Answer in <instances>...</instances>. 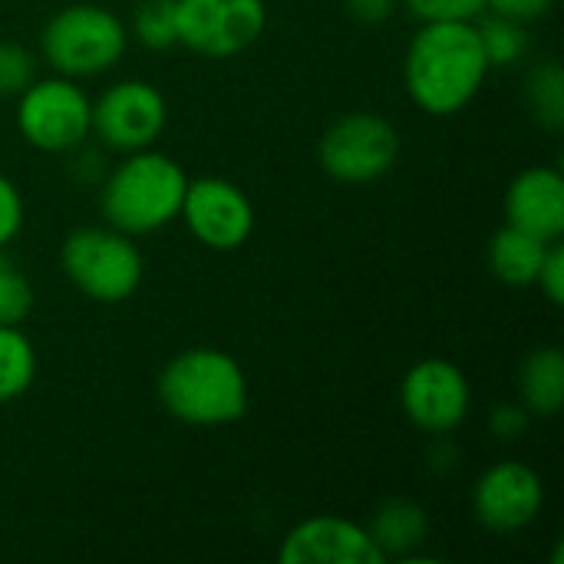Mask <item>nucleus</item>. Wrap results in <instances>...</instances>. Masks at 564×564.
I'll return each mask as SVG.
<instances>
[{"instance_id": "f03ea898", "label": "nucleus", "mask_w": 564, "mask_h": 564, "mask_svg": "<svg viewBox=\"0 0 564 564\" xmlns=\"http://www.w3.org/2000/svg\"><path fill=\"white\" fill-rule=\"evenodd\" d=\"M159 403L185 426H228L248 413V377L241 364L218 347H188L175 354L159 380Z\"/></svg>"}, {"instance_id": "393cba45", "label": "nucleus", "mask_w": 564, "mask_h": 564, "mask_svg": "<svg viewBox=\"0 0 564 564\" xmlns=\"http://www.w3.org/2000/svg\"><path fill=\"white\" fill-rule=\"evenodd\" d=\"M23 218H26L23 195H20L17 182L0 172V248L17 241V235L23 231Z\"/></svg>"}, {"instance_id": "0eeeda50", "label": "nucleus", "mask_w": 564, "mask_h": 564, "mask_svg": "<svg viewBox=\"0 0 564 564\" xmlns=\"http://www.w3.org/2000/svg\"><path fill=\"white\" fill-rule=\"evenodd\" d=\"M17 132L40 152H76L93 132V99L69 76H36L17 96Z\"/></svg>"}, {"instance_id": "6ab92c4d", "label": "nucleus", "mask_w": 564, "mask_h": 564, "mask_svg": "<svg viewBox=\"0 0 564 564\" xmlns=\"http://www.w3.org/2000/svg\"><path fill=\"white\" fill-rule=\"evenodd\" d=\"M476 30H479L482 50H486L489 69H506L529 56L532 36H529L525 23H516L509 17H496V13H482L476 20Z\"/></svg>"}, {"instance_id": "1a4fd4ad", "label": "nucleus", "mask_w": 564, "mask_h": 564, "mask_svg": "<svg viewBox=\"0 0 564 564\" xmlns=\"http://www.w3.org/2000/svg\"><path fill=\"white\" fill-rule=\"evenodd\" d=\"M169 126V102L149 79H116L93 102V132L112 152H139L159 142Z\"/></svg>"}, {"instance_id": "c85d7f7f", "label": "nucleus", "mask_w": 564, "mask_h": 564, "mask_svg": "<svg viewBox=\"0 0 564 564\" xmlns=\"http://www.w3.org/2000/svg\"><path fill=\"white\" fill-rule=\"evenodd\" d=\"M397 3L400 0H344L347 13L360 23H387L393 13H397Z\"/></svg>"}, {"instance_id": "4468645a", "label": "nucleus", "mask_w": 564, "mask_h": 564, "mask_svg": "<svg viewBox=\"0 0 564 564\" xmlns=\"http://www.w3.org/2000/svg\"><path fill=\"white\" fill-rule=\"evenodd\" d=\"M506 225L522 228L542 241H562L564 178L555 165L522 169L506 188Z\"/></svg>"}, {"instance_id": "f257e3e1", "label": "nucleus", "mask_w": 564, "mask_h": 564, "mask_svg": "<svg viewBox=\"0 0 564 564\" xmlns=\"http://www.w3.org/2000/svg\"><path fill=\"white\" fill-rule=\"evenodd\" d=\"M489 59L476 20L423 23L403 56V83L416 109L426 116H456L482 89Z\"/></svg>"}, {"instance_id": "a211bd4d", "label": "nucleus", "mask_w": 564, "mask_h": 564, "mask_svg": "<svg viewBox=\"0 0 564 564\" xmlns=\"http://www.w3.org/2000/svg\"><path fill=\"white\" fill-rule=\"evenodd\" d=\"M36 380V350L30 337L13 327L0 324V403L20 400Z\"/></svg>"}, {"instance_id": "7ed1b4c3", "label": "nucleus", "mask_w": 564, "mask_h": 564, "mask_svg": "<svg viewBox=\"0 0 564 564\" xmlns=\"http://www.w3.org/2000/svg\"><path fill=\"white\" fill-rule=\"evenodd\" d=\"M185 188V169L172 155L149 145L139 152H126L122 162L106 175L99 212L116 231H126L132 238L152 235L178 218Z\"/></svg>"}, {"instance_id": "4be33fe9", "label": "nucleus", "mask_w": 564, "mask_h": 564, "mask_svg": "<svg viewBox=\"0 0 564 564\" xmlns=\"http://www.w3.org/2000/svg\"><path fill=\"white\" fill-rule=\"evenodd\" d=\"M33 301H36V294H33L26 271L0 248V324L20 327L30 317Z\"/></svg>"}, {"instance_id": "ddd939ff", "label": "nucleus", "mask_w": 564, "mask_h": 564, "mask_svg": "<svg viewBox=\"0 0 564 564\" xmlns=\"http://www.w3.org/2000/svg\"><path fill=\"white\" fill-rule=\"evenodd\" d=\"M281 564H383V552L370 539L367 525L344 516H311L297 522L281 549Z\"/></svg>"}, {"instance_id": "412c9836", "label": "nucleus", "mask_w": 564, "mask_h": 564, "mask_svg": "<svg viewBox=\"0 0 564 564\" xmlns=\"http://www.w3.org/2000/svg\"><path fill=\"white\" fill-rule=\"evenodd\" d=\"M129 36H135L149 50H169L178 46L175 30V0H139L132 10Z\"/></svg>"}, {"instance_id": "f8f14e48", "label": "nucleus", "mask_w": 564, "mask_h": 564, "mask_svg": "<svg viewBox=\"0 0 564 564\" xmlns=\"http://www.w3.org/2000/svg\"><path fill=\"white\" fill-rule=\"evenodd\" d=\"M545 506V482L542 476L519 463L502 459L489 466L473 486V512L476 522L496 535H516L529 529Z\"/></svg>"}, {"instance_id": "a878e982", "label": "nucleus", "mask_w": 564, "mask_h": 564, "mask_svg": "<svg viewBox=\"0 0 564 564\" xmlns=\"http://www.w3.org/2000/svg\"><path fill=\"white\" fill-rule=\"evenodd\" d=\"M535 284L542 288L545 301L552 307H562L564 304V245L562 241H552L549 251H545V261L539 268V278Z\"/></svg>"}, {"instance_id": "6e6552de", "label": "nucleus", "mask_w": 564, "mask_h": 564, "mask_svg": "<svg viewBox=\"0 0 564 564\" xmlns=\"http://www.w3.org/2000/svg\"><path fill=\"white\" fill-rule=\"evenodd\" d=\"M264 26V0H175L178 46L208 59L245 53L261 40Z\"/></svg>"}, {"instance_id": "5701e85b", "label": "nucleus", "mask_w": 564, "mask_h": 564, "mask_svg": "<svg viewBox=\"0 0 564 564\" xmlns=\"http://www.w3.org/2000/svg\"><path fill=\"white\" fill-rule=\"evenodd\" d=\"M36 56L23 43L0 40V99H17L36 79Z\"/></svg>"}, {"instance_id": "9b49d317", "label": "nucleus", "mask_w": 564, "mask_h": 564, "mask_svg": "<svg viewBox=\"0 0 564 564\" xmlns=\"http://www.w3.org/2000/svg\"><path fill=\"white\" fill-rule=\"evenodd\" d=\"M188 235L212 251H238L254 235V205L248 192L228 178H188L182 212Z\"/></svg>"}, {"instance_id": "bb28decb", "label": "nucleus", "mask_w": 564, "mask_h": 564, "mask_svg": "<svg viewBox=\"0 0 564 564\" xmlns=\"http://www.w3.org/2000/svg\"><path fill=\"white\" fill-rule=\"evenodd\" d=\"M529 423H532V413L522 406V403H499L489 416V426L496 433L499 443H516L529 433Z\"/></svg>"}, {"instance_id": "f3484780", "label": "nucleus", "mask_w": 564, "mask_h": 564, "mask_svg": "<svg viewBox=\"0 0 564 564\" xmlns=\"http://www.w3.org/2000/svg\"><path fill=\"white\" fill-rule=\"evenodd\" d=\"M519 403L532 416H555L564 406V354L558 347L532 350L519 367Z\"/></svg>"}, {"instance_id": "cd10ccee", "label": "nucleus", "mask_w": 564, "mask_h": 564, "mask_svg": "<svg viewBox=\"0 0 564 564\" xmlns=\"http://www.w3.org/2000/svg\"><path fill=\"white\" fill-rule=\"evenodd\" d=\"M555 0H486V13H496V17H509L516 23H535V20H545L552 13Z\"/></svg>"}, {"instance_id": "39448f33", "label": "nucleus", "mask_w": 564, "mask_h": 564, "mask_svg": "<svg viewBox=\"0 0 564 564\" xmlns=\"http://www.w3.org/2000/svg\"><path fill=\"white\" fill-rule=\"evenodd\" d=\"M59 264L69 284L96 304L129 301L145 274V261L132 235L116 228L69 231L59 248Z\"/></svg>"}, {"instance_id": "9d476101", "label": "nucleus", "mask_w": 564, "mask_h": 564, "mask_svg": "<svg viewBox=\"0 0 564 564\" xmlns=\"http://www.w3.org/2000/svg\"><path fill=\"white\" fill-rule=\"evenodd\" d=\"M400 406L406 420L430 433L449 436L456 433L473 410V387L459 364L446 357H426L413 364L400 383Z\"/></svg>"}, {"instance_id": "aec40b11", "label": "nucleus", "mask_w": 564, "mask_h": 564, "mask_svg": "<svg viewBox=\"0 0 564 564\" xmlns=\"http://www.w3.org/2000/svg\"><path fill=\"white\" fill-rule=\"evenodd\" d=\"M525 102L539 126L558 132L564 126V76L555 59L539 63L525 79Z\"/></svg>"}, {"instance_id": "20e7f679", "label": "nucleus", "mask_w": 564, "mask_h": 564, "mask_svg": "<svg viewBox=\"0 0 564 564\" xmlns=\"http://www.w3.org/2000/svg\"><path fill=\"white\" fill-rule=\"evenodd\" d=\"M129 46V26L102 3H69L40 33V56L56 76L86 79L109 73Z\"/></svg>"}, {"instance_id": "dca6fc26", "label": "nucleus", "mask_w": 564, "mask_h": 564, "mask_svg": "<svg viewBox=\"0 0 564 564\" xmlns=\"http://www.w3.org/2000/svg\"><path fill=\"white\" fill-rule=\"evenodd\" d=\"M552 241H542L522 228H499L489 241V271L506 288H532Z\"/></svg>"}, {"instance_id": "2eb2a0df", "label": "nucleus", "mask_w": 564, "mask_h": 564, "mask_svg": "<svg viewBox=\"0 0 564 564\" xmlns=\"http://www.w3.org/2000/svg\"><path fill=\"white\" fill-rule=\"evenodd\" d=\"M370 539L383 552V558H413L416 549L426 545L430 535V516L413 499H387L377 506V512L367 522Z\"/></svg>"}, {"instance_id": "423d86ee", "label": "nucleus", "mask_w": 564, "mask_h": 564, "mask_svg": "<svg viewBox=\"0 0 564 564\" xmlns=\"http://www.w3.org/2000/svg\"><path fill=\"white\" fill-rule=\"evenodd\" d=\"M397 159H400L397 126L370 109L337 116L317 142L321 169L344 185L380 182L383 175L393 172Z\"/></svg>"}, {"instance_id": "b1692460", "label": "nucleus", "mask_w": 564, "mask_h": 564, "mask_svg": "<svg viewBox=\"0 0 564 564\" xmlns=\"http://www.w3.org/2000/svg\"><path fill=\"white\" fill-rule=\"evenodd\" d=\"M406 10L420 23L433 20H479L486 13V0H403Z\"/></svg>"}]
</instances>
